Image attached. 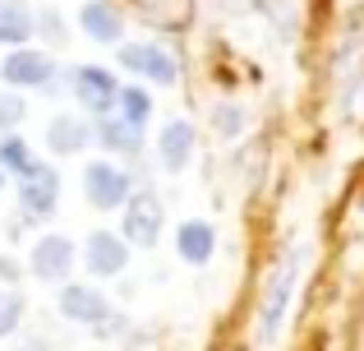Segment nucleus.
I'll list each match as a JSON object with an SVG mask.
<instances>
[{
  "label": "nucleus",
  "mask_w": 364,
  "mask_h": 351,
  "mask_svg": "<svg viewBox=\"0 0 364 351\" xmlns=\"http://www.w3.org/2000/svg\"><path fill=\"white\" fill-rule=\"evenodd\" d=\"M300 268H304V250H291L272 268V278H267L263 305H258V337H263V342H272V337L282 333V319H286V310H291V291H295V282H300Z\"/></svg>",
  "instance_id": "nucleus-1"
},
{
  "label": "nucleus",
  "mask_w": 364,
  "mask_h": 351,
  "mask_svg": "<svg viewBox=\"0 0 364 351\" xmlns=\"http://www.w3.org/2000/svg\"><path fill=\"white\" fill-rule=\"evenodd\" d=\"M129 194H134V176L124 172V167L107 162V157L83 167V199H88L97 213H116V208H124Z\"/></svg>",
  "instance_id": "nucleus-2"
},
{
  "label": "nucleus",
  "mask_w": 364,
  "mask_h": 351,
  "mask_svg": "<svg viewBox=\"0 0 364 351\" xmlns=\"http://www.w3.org/2000/svg\"><path fill=\"white\" fill-rule=\"evenodd\" d=\"M70 93L88 116H111V111H116L120 79L107 70V65H74L70 70Z\"/></svg>",
  "instance_id": "nucleus-3"
},
{
  "label": "nucleus",
  "mask_w": 364,
  "mask_h": 351,
  "mask_svg": "<svg viewBox=\"0 0 364 351\" xmlns=\"http://www.w3.org/2000/svg\"><path fill=\"white\" fill-rule=\"evenodd\" d=\"M60 204V172L51 162H33L18 176V208H23L28 222H46Z\"/></svg>",
  "instance_id": "nucleus-4"
},
{
  "label": "nucleus",
  "mask_w": 364,
  "mask_h": 351,
  "mask_svg": "<svg viewBox=\"0 0 364 351\" xmlns=\"http://www.w3.org/2000/svg\"><path fill=\"white\" fill-rule=\"evenodd\" d=\"M0 79L9 88H37V93H51L55 88V61L46 51H33V46H9V56L0 61Z\"/></svg>",
  "instance_id": "nucleus-5"
},
{
  "label": "nucleus",
  "mask_w": 364,
  "mask_h": 351,
  "mask_svg": "<svg viewBox=\"0 0 364 351\" xmlns=\"http://www.w3.org/2000/svg\"><path fill=\"white\" fill-rule=\"evenodd\" d=\"M116 56H120V70L139 74V79H148V83H161V88H171V83L180 79L176 56L157 42H120Z\"/></svg>",
  "instance_id": "nucleus-6"
},
{
  "label": "nucleus",
  "mask_w": 364,
  "mask_h": 351,
  "mask_svg": "<svg viewBox=\"0 0 364 351\" xmlns=\"http://www.w3.org/2000/svg\"><path fill=\"white\" fill-rule=\"evenodd\" d=\"M79 263V245L60 231H46L33 241V254H28V273L37 282H70V268Z\"/></svg>",
  "instance_id": "nucleus-7"
},
{
  "label": "nucleus",
  "mask_w": 364,
  "mask_h": 351,
  "mask_svg": "<svg viewBox=\"0 0 364 351\" xmlns=\"http://www.w3.org/2000/svg\"><path fill=\"white\" fill-rule=\"evenodd\" d=\"M124 241L139 245V250H152V245L161 241V199H157V189L143 185L124 199Z\"/></svg>",
  "instance_id": "nucleus-8"
},
{
  "label": "nucleus",
  "mask_w": 364,
  "mask_h": 351,
  "mask_svg": "<svg viewBox=\"0 0 364 351\" xmlns=\"http://www.w3.org/2000/svg\"><path fill=\"white\" fill-rule=\"evenodd\" d=\"M83 268L92 273V278H120L124 268H129V241L116 231H107V226H97V231L83 241Z\"/></svg>",
  "instance_id": "nucleus-9"
},
{
  "label": "nucleus",
  "mask_w": 364,
  "mask_h": 351,
  "mask_svg": "<svg viewBox=\"0 0 364 351\" xmlns=\"http://www.w3.org/2000/svg\"><path fill=\"white\" fill-rule=\"evenodd\" d=\"M55 305H60V315L70 319V324H83V328H97L102 319L111 315L107 296H102L97 287H83V282H60Z\"/></svg>",
  "instance_id": "nucleus-10"
},
{
  "label": "nucleus",
  "mask_w": 364,
  "mask_h": 351,
  "mask_svg": "<svg viewBox=\"0 0 364 351\" xmlns=\"http://www.w3.org/2000/svg\"><path fill=\"white\" fill-rule=\"evenodd\" d=\"M194 144H198V135H194V125L189 120H166L161 125V135H157V162H161V172H171V176H180L189 162H194Z\"/></svg>",
  "instance_id": "nucleus-11"
},
{
  "label": "nucleus",
  "mask_w": 364,
  "mask_h": 351,
  "mask_svg": "<svg viewBox=\"0 0 364 351\" xmlns=\"http://www.w3.org/2000/svg\"><path fill=\"white\" fill-rule=\"evenodd\" d=\"M79 28L88 33V42L97 46H120L124 42V14L111 0H83L79 5Z\"/></svg>",
  "instance_id": "nucleus-12"
},
{
  "label": "nucleus",
  "mask_w": 364,
  "mask_h": 351,
  "mask_svg": "<svg viewBox=\"0 0 364 351\" xmlns=\"http://www.w3.org/2000/svg\"><path fill=\"white\" fill-rule=\"evenodd\" d=\"M88 144H92L88 116H70V111H60V116L46 120V148H51L55 157H79Z\"/></svg>",
  "instance_id": "nucleus-13"
},
{
  "label": "nucleus",
  "mask_w": 364,
  "mask_h": 351,
  "mask_svg": "<svg viewBox=\"0 0 364 351\" xmlns=\"http://www.w3.org/2000/svg\"><path fill=\"white\" fill-rule=\"evenodd\" d=\"M176 254L194 268H203L208 259L217 254V226L203 222V217H189V222L176 226Z\"/></svg>",
  "instance_id": "nucleus-14"
},
{
  "label": "nucleus",
  "mask_w": 364,
  "mask_h": 351,
  "mask_svg": "<svg viewBox=\"0 0 364 351\" xmlns=\"http://www.w3.org/2000/svg\"><path fill=\"white\" fill-rule=\"evenodd\" d=\"M92 139H97L107 153H116V157H139V153H143V130L124 125L116 111H111V116H97V125H92Z\"/></svg>",
  "instance_id": "nucleus-15"
},
{
  "label": "nucleus",
  "mask_w": 364,
  "mask_h": 351,
  "mask_svg": "<svg viewBox=\"0 0 364 351\" xmlns=\"http://www.w3.org/2000/svg\"><path fill=\"white\" fill-rule=\"evenodd\" d=\"M33 5L28 0H0V46H28L33 37Z\"/></svg>",
  "instance_id": "nucleus-16"
},
{
  "label": "nucleus",
  "mask_w": 364,
  "mask_h": 351,
  "mask_svg": "<svg viewBox=\"0 0 364 351\" xmlns=\"http://www.w3.org/2000/svg\"><path fill=\"white\" fill-rule=\"evenodd\" d=\"M116 116L124 120V125H134V130H148V120H152V93L143 88V83H120Z\"/></svg>",
  "instance_id": "nucleus-17"
},
{
  "label": "nucleus",
  "mask_w": 364,
  "mask_h": 351,
  "mask_svg": "<svg viewBox=\"0 0 364 351\" xmlns=\"http://www.w3.org/2000/svg\"><path fill=\"white\" fill-rule=\"evenodd\" d=\"M33 162H37V157H33V144H28V139H18L14 130H9V135L0 139V172H5V176H23Z\"/></svg>",
  "instance_id": "nucleus-18"
},
{
  "label": "nucleus",
  "mask_w": 364,
  "mask_h": 351,
  "mask_svg": "<svg viewBox=\"0 0 364 351\" xmlns=\"http://www.w3.org/2000/svg\"><path fill=\"white\" fill-rule=\"evenodd\" d=\"M23 310H28V300L18 296L14 287H0V337H14V333H18V324H23Z\"/></svg>",
  "instance_id": "nucleus-19"
},
{
  "label": "nucleus",
  "mask_w": 364,
  "mask_h": 351,
  "mask_svg": "<svg viewBox=\"0 0 364 351\" xmlns=\"http://www.w3.org/2000/svg\"><path fill=\"white\" fill-rule=\"evenodd\" d=\"M23 116H28L23 93L5 83V88H0V130H5V135H9V130H18V125H23Z\"/></svg>",
  "instance_id": "nucleus-20"
},
{
  "label": "nucleus",
  "mask_w": 364,
  "mask_h": 351,
  "mask_svg": "<svg viewBox=\"0 0 364 351\" xmlns=\"http://www.w3.org/2000/svg\"><path fill=\"white\" fill-rule=\"evenodd\" d=\"M213 130L222 139H235L245 130V111L235 107V102H217V107H213Z\"/></svg>",
  "instance_id": "nucleus-21"
},
{
  "label": "nucleus",
  "mask_w": 364,
  "mask_h": 351,
  "mask_svg": "<svg viewBox=\"0 0 364 351\" xmlns=\"http://www.w3.org/2000/svg\"><path fill=\"white\" fill-rule=\"evenodd\" d=\"M33 28H42V37L51 46H65V37H70V33H65V19L55 14L51 5H46V9H33Z\"/></svg>",
  "instance_id": "nucleus-22"
},
{
  "label": "nucleus",
  "mask_w": 364,
  "mask_h": 351,
  "mask_svg": "<svg viewBox=\"0 0 364 351\" xmlns=\"http://www.w3.org/2000/svg\"><path fill=\"white\" fill-rule=\"evenodd\" d=\"M0 278H5V282H18V263L9 259V254H0Z\"/></svg>",
  "instance_id": "nucleus-23"
},
{
  "label": "nucleus",
  "mask_w": 364,
  "mask_h": 351,
  "mask_svg": "<svg viewBox=\"0 0 364 351\" xmlns=\"http://www.w3.org/2000/svg\"><path fill=\"white\" fill-rule=\"evenodd\" d=\"M18 351H46L42 337H28V342H18Z\"/></svg>",
  "instance_id": "nucleus-24"
},
{
  "label": "nucleus",
  "mask_w": 364,
  "mask_h": 351,
  "mask_svg": "<svg viewBox=\"0 0 364 351\" xmlns=\"http://www.w3.org/2000/svg\"><path fill=\"white\" fill-rule=\"evenodd\" d=\"M213 5H222V9H240V0H213Z\"/></svg>",
  "instance_id": "nucleus-25"
},
{
  "label": "nucleus",
  "mask_w": 364,
  "mask_h": 351,
  "mask_svg": "<svg viewBox=\"0 0 364 351\" xmlns=\"http://www.w3.org/2000/svg\"><path fill=\"white\" fill-rule=\"evenodd\" d=\"M5 180H9V176H5V172H0V189H5Z\"/></svg>",
  "instance_id": "nucleus-26"
}]
</instances>
